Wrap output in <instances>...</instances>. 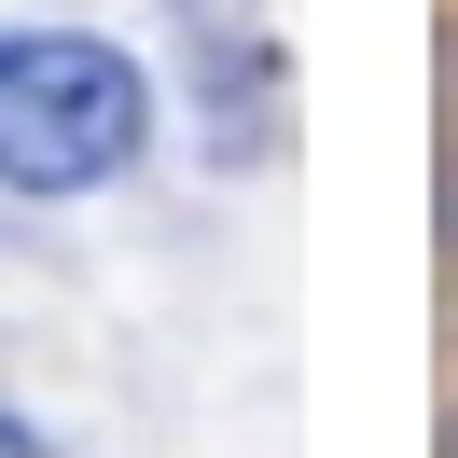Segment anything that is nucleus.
Instances as JSON below:
<instances>
[{"instance_id":"obj_2","label":"nucleus","mask_w":458,"mask_h":458,"mask_svg":"<svg viewBox=\"0 0 458 458\" xmlns=\"http://www.w3.org/2000/svg\"><path fill=\"white\" fill-rule=\"evenodd\" d=\"M0 458H56V445H42V430L14 417V403H0Z\"/></svg>"},{"instance_id":"obj_1","label":"nucleus","mask_w":458,"mask_h":458,"mask_svg":"<svg viewBox=\"0 0 458 458\" xmlns=\"http://www.w3.org/2000/svg\"><path fill=\"white\" fill-rule=\"evenodd\" d=\"M153 153V70L98 29H0V195H98Z\"/></svg>"}]
</instances>
